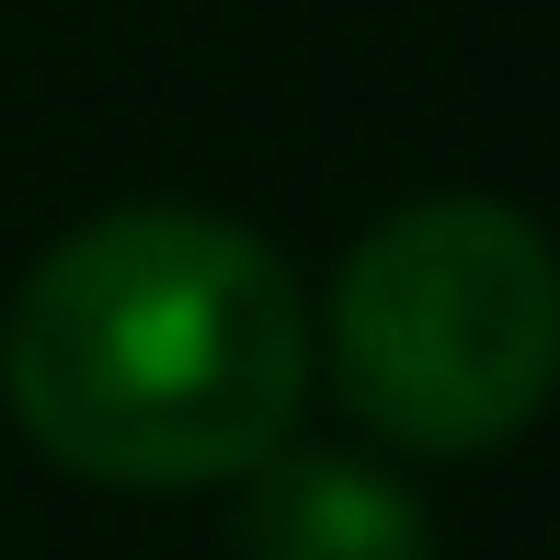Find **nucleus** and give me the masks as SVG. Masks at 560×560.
<instances>
[{
  "instance_id": "nucleus-1",
  "label": "nucleus",
  "mask_w": 560,
  "mask_h": 560,
  "mask_svg": "<svg viewBox=\"0 0 560 560\" xmlns=\"http://www.w3.org/2000/svg\"><path fill=\"white\" fill-rule=\"evenodd\" d=\"M310 310L275 241L207 207L81 218L0 320V400L58 469L126 492L241 480L287 446Z\"/></svg>"
},
{
  "instance_id": "nucleus-2",
  "label": "nucleus",
  "mask_w": 560,
  "mask_h": 560,
  "mask_svg": "<svg viewBox=\"0 0 560 560\" xmlns=\"http://www.w3.org/2000/svg\"><path fill=\"white\" fill-rule=\"evenodd\" d=\"M560 366L549 241L492 195H423L354 241L332 287V377L389 446L480 457L526 435Z\"/></svg>"
},
{
  "instance_id": "nucleus-3",
  "label": "nucleus",
  "mask_w": 560,
  "mask_h": 560,
  "mask_svg": "<svg viewBox=\"0 0 560 560\" xmlns=\"http://www.w3.org/2000/svg\"><path fill=\"white\" fill-rule=\"evenodd\" d=\"M241 560H435V526L389 469L343 446H275L241 469Z\"/></svg>"
}]
</instances>
